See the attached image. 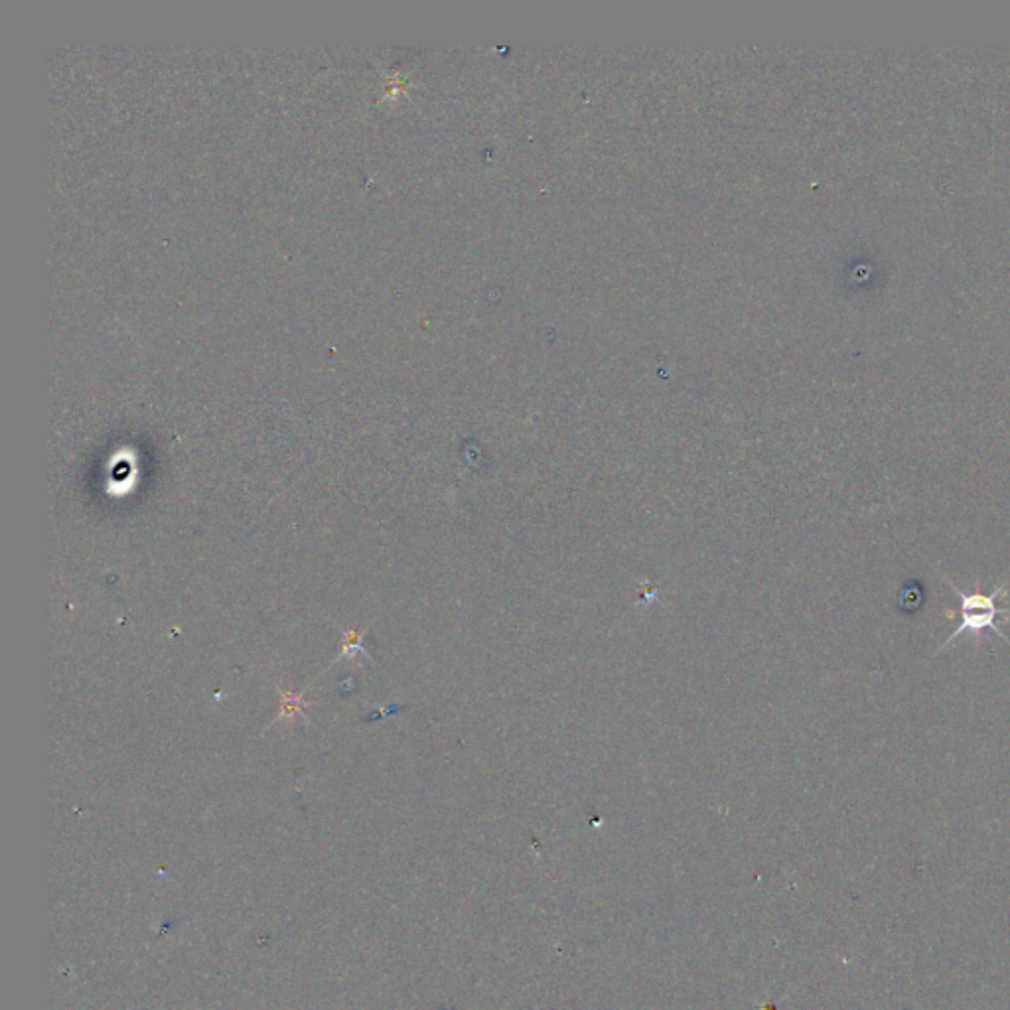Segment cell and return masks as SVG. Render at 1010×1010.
Listing matches in <instances>:
<instances>
[{"mask_svg": "<svg viewBox=\"0 0 1010 1010\" xmlns=\"http://www.w3.org/2000/svg\"><path fill=\"white\" fill-rule=\"evenodd\" d=\"M898 604L904 612H916L920 610V606L924 604V588L920 582L916 580H910L908 584H904V588L900 590V596H898Z\"/></svg>", "mask_w": 1010, "mask_h": 1010, "instance_id": "cell-2", "label": "cell"}, {"mask_svg": "<svg viewBox=\"0 0 1010 1010\" xmlns=\"http://www.w3.org/2000/svg\"><path fill=\"white\" fill-rule=\"evenodd\" d=\"M943 580L953 588V592L957 594L961 606L957 612H947L949 618H959L957 622V628L955 632L949 636V640L936 651V655L943 653L947 648H951L963 634H971V640L977 642V638H981L987 630H991L993 634H997L1001 640L1009 642V638L1003 634V630L999 628V616L1007 618L1010 620V608H999L997 606V600L999 598H1005L1007 596V590H1009L1010 578L1007 582L999 584L991 594H983L981 588H977L975 592H965L961 588H957L951 580H947V577H943Z\"/></svg>", "mask_w": 1010, "mask_h": 1010, "instance_id": "cell-1", "label": "cell"}]
</instances>
